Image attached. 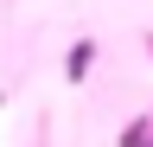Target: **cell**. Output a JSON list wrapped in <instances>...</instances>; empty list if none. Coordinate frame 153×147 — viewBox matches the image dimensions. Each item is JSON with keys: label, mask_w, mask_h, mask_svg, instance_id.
Here are the masks:
<instances>
[{"label": "cell", "mask_w": 153, "mask_h": 147, "mask_svg": "<svg viewBox=\"0 0 153 147\" xmlns=\"http://www.w3.org/2000/svg\"><path fill=\"white\" fill-rule=\"evenodd\" d=\"M89 64H96V45H89V39H76V45H70V58H64V77H70V83H83V77H89Z\"/></svg>", "instance_id": "1"}, {"label": "cell", "mask_w": 153, "mask_h": 147, "mask_svg": "<svg viewBox=\"0 0 153 147\" xmlns=\"http://www.w3.org/2000/svg\"><path fill=\"white\" fill-rule=\"evenodd\" d=\"M121 147H153V122H128L121 128Z\"/></svg>", "instance_id": "2"}]
</instances>
